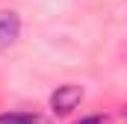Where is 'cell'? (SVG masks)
Returning <instances> with one entry per match:
<instances>
[{
    "instance_id": "7a4b0ae2",
    "label": "cell",
    "mask_w": 127,
    "mask_h": 124,
    "mask_svg": "<svg viewBox=\"0 0 127 124\" xmlns=\"http://www.w3.org/2000/svg\"><path fill=\"white\" fill-rule=\"evenodd\" d=\"M21 35V15L18 12H0V50L15 44Z\"/></svg>"
},
{
    "instance_id": "3957f363",
    "label": "cell",
    "mask_w": 127,
    "mask_h": 124,
    "mask_svg": "<svg viewBox=\"0 0 127 124\" xmlns=\"http://www.w3.org/2000/svg\"><path fill=\"white\" fill-rule=\"evenodd\" d=\"M0 124H41L35 112H0Z\"/></svg>"
},
{
    "instance_id": "277c9868",
    "label": "cell",
    "mask_w": 127,
    "mask_h": 124,
    "mask_svg": "<svg viewBox=\"0 0 127 124\" xmlns=\"http://www.w3.org/2000/svg\"><path fill=\"white\" fill-rule=\"evenodd\" d=\"M77 124H109L103 115H86V118H80Z\"/></svg>"
},
{
    "instance_id": "6da1fadb",
    "label": "cell",
    "mask_w": 127,
    "mask_h": 124,
    "mask_svg": "<svg viewBox=\"0 0 127 124\" xmlns=\"http://www.w3.org/2000/svg\"><path fill=\"white\" fill-rule=\"evenodd\" d=\"M83 97H86V92H83V86H77V83L56 86V92L50 94V109H53V112H59V115H65V112L77 109Z\"/></svg>"
}]
</instances>
